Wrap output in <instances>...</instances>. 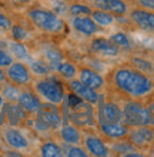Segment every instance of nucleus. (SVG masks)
Wrapping results in <instances>:
<instances>
[{"mask_svg":"<svg viewBox=\"0 0 154 157\" xmlns=\"http://www.w3.org/2000/svg\"><path fill=\"white\" fill-rule=\"evenodd\" d=\"M108 86L120 99H144L154 91V80L130 63H123L110 71Z\"/></svg>","mask_w":154,"mask_h":157,"instance_id":"nucleus-1","label":"nucleus"},{"mask_svg":"<svg viewBox=\"0 0 154 157\" xmlns=\"http://www.w3.org/2000/svg\"><path fill=\"white\" fill-rule=\"evenodd\" d=\"M121 110H123L121 121L129 127L150 124L148 110L141 99H121Z\"/></svg>","mask_w":154,"mask_h":157,"instance_id":"nucleus-2","label":"nucleus"},{"mask_svg":"<svg viewBox=\"0 0 154 157\" xmlns=\"http://www.w3.org/2000/svg\"><path fill=\"white\" fill-rule=\"evenodd\" d=\"M29 17L36 27L46 33H62L66 27L64 21L57 16V13L46 10V9H32L29 12Z\"/></svg>","mask_w":154,"mask_h":157,"instance_id":"nucleus-3","label":"nucleus"},{"mask_svg":"<svg viewBox=\"0 0 154 157\" xmlns=\"http://www.w3.org/2000/svg\"><path fill=\"white\" fill-rule=\"evenodd\" d=\"M97 106H99L97 113H96L97 124L121 121V119H123V110H121V104L118 101H116L114 99L103 100L100 97V101L97 103Z\"/></svg>","mask_w":154,"mask_h":157,"instance_id":"nucleus-4","label":"nucleus"},{"mask_svg":"<svg viewBox=\"0 0 154 157\" xmlns=\"http://www.w3.org/2000/svg\"><path fill=\"white\" fill-rule=\"evenodd\" d=\"M70 119L71 123L77 126L79 128H87V127H93L97 124L96 120V112L93 104L83 101L79 106H76L74 109L70 110Z\"/></svg>","mask_w":154,"mask_h":157,"instance_id":"nucleus-5","label":"nucleus"},{"mask_svg":"<svg viewBox=\"0 0 154 157\" xmlns=\"http://www.w3.org/2000/svg\"><path fill=\"white\" fill-rule=\"evenodd\" d=\"M84 149L88 151L90 156L94 157H108L111 154V150L106 144L103 136H99L97 133L93 132H83V139H81Z\"/></svg>","mask_w":154,"mask_h":157,"instance_id":"nucleus-6","label":"nucleus"},{"mask_svg":"<svg viewBox=\"0 0 154 157\" xmlns=\"http://www.w3.org/2000/svg\"><path fill=\"white\" fill-rule=\"evenodd\" d=\"M36 91L43 99L54 104H62L64 101V91L63 87L54 80H40L36 83Z\"/></svg>","mask_w":154,"mask_h":157,"instance_id":"nucleus-7","label":"nucleus"},{"mask_svg":"<svg viewBox=\"0 0 154 157\" xmlns=\"http://www.w3.org/2000/svg\"><path fill=\"white\" fill-rule=\"evenodd\" d=\"M134 147H147L151 143H154V128L151 124L146 126H137V127H130L129 134L126 137Z\"/></svg>","mask_w":154,"mask_h":157,"instance_id":"nucleus-8","label":"nucleus"},{"mask_svg":"<svg viewBox=\"0 0 154 157\" xmlns=\"http://www.w3.org/2000/svg\"><path fill=\"white\" fill-rule=\"evenodd\" d=\"M58 104H54V103H49L47 101L46 104H42L40 109H39V119L43 120L44 123L49 126L50 128H60L62 127V123H63V116L60 113V109L57 107Z\"/></svg>","mask_w":154,"mask_h":157,"instance_id":"nucleus-9","label":"nucleus"},{"mask_svg":"<svg viewBox=\"0 0 154 157\" xmlns=\"http://www.w3.org/2000/svg\"><path fill=\"white\" fill-rule=\"evenodd\" d=\"M129 17L141 30L148 32V33H154V12L137 6V7L129 10Z\"/></svg>","mask_w":154,"mask_h":157,"instance_id":"nucleus-10","label":"nucleus"},{"mask_svg":"<svg viewBox=\"0 0 154 157\" xmlns=\"http://www.w3.org/2000/svg\"><path fill=\"white\" fill-rule=\"evenodd\" d=\"M6 76H7L9 82L16 84V86H26L32 82V71H30V67H27L26 64L20 62L12 63L9 66L7 71H6Z\"/></svg>","mask_w":154,"mask_h":157,"instance_id":"nucleus-11","label":"nucleus"},{"mask_svg":"<svg viewBox=\"0 0 154 157\" xmlns=\"http://www.w3.org/2000/svg\"><path fill=\"white\" fill-rule=\"evenodd\" d=\"M69 89L70 91H73L74 94H77L79 97L87 101V103L93 104V106H97V103L100 101V97L101 96L99 94V91H96L94 89L88 87L87 84H84L83 82H80L79 78H71L69 80Z\"/></svg>","mask_w":154,"mask_h":157,"instance_id":"nucleus-12","label":"nucleus"},{"mask_svg":"<svg viewBox=\"0 0 154 157\" xmlns=\"http://www.w3.org/2000/svg\"><path fill=\"white\" fill-rule=\"evenodd\" d=\"M99 133L104 137V140H118V139H126L129 134L130 127L126 126L123 121H116V123H99Z\"/></svg>","mask_w":154,"mask_h":157,"instance_id":"nucleus-13","label":"nucleus"},{"mask_svg":"<svg viewBox=\"0 0 154 157\" xmlns=\"http://www.w3.org/2000/svg\"><path fill=\"white\" fill-rule=\"evenodd\" d=\"M77 76H79L80 82H83L84 84H87L88 87L94 89L96 91H100L106 87V78L94 69H90L86 66L80 67L77 71Z\"/></svg>","mask_w":154,"mask_h":157,"instance_id":"nucleus-14","label":"nucleus"},{"mask_svg":"<svg viewBox=\"0 0 154 157\" xmlns=\"http://www.w3.org/2000/svg\"><path fill=\"white\" fill-rule=\"evenodd\" d=\"M90 50L96 54H104V56H118L121 50L117 47L116 44H113L110 39L104 37H97L93 39L90 43Z\"/></svg>","mask_w":154,"mask_h":157,"instance_id":"nucleus-15","label":"nucleus"},{"mask_svg":"<svg viewBox=\"0 0 154 157\" xmlns=\"http://www.w3.org/2000/svg\"><path fill=\"white\" fill-rule=\"evenodd\" d=\"M73 27L84 36H93L99 32V25L92 19V16L73 17Z\"/></svg>","mask_w":154,"mask_h":157,"instance_id":"nucleus-16","label":"nucleus"},{"mask_svg":"<svg viewBox=\"0 0 154 157\" xmlns=\"http://www.w3.org/2000/svg\"><path fill=\"white\" fill-rule=\"evenodd\" d=\"M97 6L114 16H126L130 10L126 0H103L101 3H97Z\"/></svg>","mask_w":154,"mask_h":157,"instance_id":"nucleus-17","label":"nucleus"},{"mask_svg":"<svg viewBox=\"0 0 154 157\" xmlns=\"http://www.w3.org/2000/svg\"><path fill=\"white\" fill-rule=\"evenodd\" d=\"M17 103L20 104L27 113H37L40 106H42V101H40L37 96L34 94L33 91H27V90L20 91Z\"/></svg>","mask_w":154,"mask_h":157,"instance_id":"nucleus-18","label":"nucleus"},{"mask_svg":"<svg viewBox=\"0 0 154 157\" xmlns=\"http://www.w3.org/2000/svg\"><path fill=\"white\" fill-rule=\"evenodd\" d=\"M60 137L67 144H80L83 139V133L74 124H63L60 127Z\"/></svg>","mask_w":154,"mask_h":157,"instance_id":"nucleus-19","label":"nucleus"},{"mask_svg":"<svg viewBox=\"0 0 154 157\" xmlns=\"http://www.w3.org/2000/svg\"><path fill=\"white\" fill-rule=\"evenodd\" d=\"M4 139L7 141L9 146H12L13 149H26L27 147V140H26V137L21 134L17 128H7L6 132H4Z\"/></svg>","mask_w":154,"mask_h":157,"instance_id":"nucleus-20","label":"nucleus"},{"mask_svg":"<svg viewBox=\"0 0 154 157\" xmlns=\"http://www.w3.org/2000/svg\"><path fill=\"white\" fill-rule=\"evenodd\" d=\"M90 16H92V19L96 21L97 25L103 26V27L111 26L113 23L116 21V16L111 14V13L106 12V10H103V9H93V12Z\"/></svg>","mask_w":154,"mask_h":157,"instance_id":"nucleus-21","label":"nucleus"},{"mask_svg":"<svg viewBox=\"0 0 154 157\" xmlns=\"http://www.w3.org/2000/svg\"><path fill=\"white\" fill-rule=\"evenodd\" d=\"M130 64L133 67H136L137 70H140L141 73L144 75L150 76L154 73V64L150 62V60H147V59H143L140 56H133V57H130Z\"/></svg>","mask_w":154,"mask_h":157,"instance_id":"nucleus-22","label":"nucleus"},{"mask_svg":"<svg viewBox=\"0 0 154 157\" xmlns=\"http://www.w3.org/2000/svg\"><path fill=\"white\" fill-rule=\"evenodd\" d=\"M56 70L58 71V75L62 76V77H64L66 80H71V78H74L76 76H77L79 69H77L73 63L64 62V60H63L62 63H58V64H57Z\"/></svg>","mask_w":154,"mask_h":157,"instance_id":"nucleus-23","label":"nucleus"},{"mask_svg":"<svg viewBox=\"0 0 154 157\" xmlns=\"http://www.w3.org/2000/svg\"><path fill=\"white\" fill-rule=\"evenodd\" d=\"M69 14L73 17H79V16H90L93 12V7H90L88 4L84 3H71L69 6Z\"/></svg>","mask_w":154,"mask_h":157,"instance_id":"nucleus-24","label":"nucleus"},{"mask_svg":"<svg viewBox=\"0 0 154 157\" xmlns=\"http://www.w3.org/2000/svg\"><path fill=\"white\" fill-rule=\"evenodd\" d=\"M40 153L43 157H60L63 156V150L54 141H46V143H43Z\"/></svg>","mask_w":154,"mask_h":157,"instance_id":"nucleus-25","label":"nucleus"},{"mask_svg":"<svg viewBox=\"0 0 154 157\" xmlns=\"http://www.w3.org/2000/svg\"><path fill=\"white\" fill-rule=\"evenodd\" d=\"M110 41H111L113 44H116L120 50L131 49V41H130V39L127 37L124 33H121V32H117V33L111 34V36H110Z\"/></svg>","mask_w":154,"mask_h":157,"instance_id":"nucleus-26","label":"nucleus"},{"mask_svg":"<svg viewBox=\"0 0 154 157\" xmlns=\"http://www.w3.org/2000/svg\"><path fill=\"white\" fill-rule=\"evenodd\" d=\"M44 57H46V60L49 63H50L51 67H57L58 63L63 62V54L60 50L54 49V47H47L46 50H44Z\"/></svg>","mask_w":154,"mask_h":157,"instance_id":"nucleus-27","label":"nucleus"},{"mask_svg":"<svg viewBox=\"0 0 154 157\" xmlns=\"http://www.w3.org/2000/svg\"><path fill=\"white\" fill-rule=\"evenodd\" d=\"M2 96H3L6 100H9L10 103H16L17 100H19V96H20V91H19V89H17L16 84H6V86L3 87V93H2Z\"/></svg>","mask_w":154,"mask_h":157,"instance_id":"nucleus-28","label":"nucleus"},{"mask_svg":"<svg viewBox=\"0 0 154 157\" xmlns=\"http://www.w3.org/2000/svg\"><path fill=\"white\" fill-rule=\"evenodd\" d=\"M30 71L37 76H47L50 70H49L46 63L39 62V60H33V62H30Z\"/></svg>","mask_w":154,"mask_h":157,"instance_id":"nucleus-29","label":"nucleus"},{"mask_svg":"<svg viewBox=\"0 0 154 157\" xmlns=\"http://www.w3.org/2000/svg\"><path fill=\"white\" fill-rule=\"evenodd\" d=\"M10 49H12L13 54H14L17 59H27L29 57V50H27V47H26L21 41H14V43H12Z\"/></svg>","mask_w":154,"mask_h":157,"instance_id":"nucleus-30","label":"nucleus"},{"mask_svg":"<svg viewBox=\"0 0 154 157\" xmlns=\"http://www.w3.org/2000/svg\"><path fill=\"white\" fill-rule=\"evenodd\" d=\"M67 156L69 157H87L90 154H88V151L84 147H79V144H71V147L67 150Z\"/></svg>","mask_w":154,"mask_h":157,"instance_id":"nucleus-31","label":"nucleus"},{"mask_svg":"<svg viewBox=\"0 0 154 157\" xmlns=\"http://www.w3.org/2000/svg\"><path fill=\"white\" fill-rule=\"evenodd\" d=\"M10 30H12V36H13V39L16 41H23L26 37H27V32H26L21 26H19V25H14V26H12L10 27Z\"/></svg>","mask_w":154,"mask_h":157,"instance_id":"nucleus-32","label":"nucleus"},{"mask_svg":"<svg viewBox=\"0 0 154 157\" xmlns=\"http://www.w3.org/2000/svg\"><path fill=\"white\" fill-rule=\"evenodd\" d=\"M13 63V59L9 53L0 49V67H9Z\"/></svg>","mask_w":154,"mask_h":157,"instance_id":"nucleus-33","label":"nucleus"},{"mask_svg":"<svg viewBox=\"0 0 154 157\" xmlns=\"http://www.w3.org/2000/svg\"><path fill=\"white\" fill-rule=\"evenodd\" d=\"M136 3H137L138 7L154 12V0H136Z\"/></svg>","mask_w":154,"mask_h":157,"instance_id":"nucleus-34","label":"nucleus"},{"mask_svg":"<svg viewBox=\"0 0 154 157\" xmlns=\"http://www.w3.org/2000/svg\"><path fill=\"white\" fill-rule=\"evenodd\" d=\"M0 27L2 29H10L12 27V21L7 16H4L3 13H0Z\"/></svg>","mask_w":154,"mask_h":157,"instance_id":"nucleus-35","label":"nucleus"},{"mask_svg":"<svg viewBox=\"0 0 154 157\" xmlns=\"http://www.w3.org/2000/svg\"><path fill=\"white\" fill-rule=\"evenodd\" d=\"M146 106H147V110H148V119H150V124H151V126H154V100L148 101Z\"/></svg>","mask_w":154,"mask_h":157,"instance_id":"nucleus-36","label":"nucleus"},{"mask_svg":"<svg viewBox=\"0 0 154 157\" xmlns=\"http://www.w3.org/2000/svg\"><path fill=\"white\" fill-rule=\"evenodd\" d=\"M6 78H7V76H6V71H3V69L0 67V83L4 82Z\"/></svg>","mask_w":154,"mask_h":157,"instance_id":"nucleus-37","label":"nucleus"},{"mask_svg":"<svg viewBox=\"0 0 154 157\" xmlns=\"http://www.w3.org/2000/svg\"><path fill=\"white\" fill-rule=\"evenodd\" d=\"M0 106H3V96H2V93H0Z\"/></svg>","mask_w":154,"mask_h":157,"instance_id":"nucleus-38","label":"nucleus"},{"mask_svg":"<svg viewBox=\"0 0 154 157\" xmlns=\"http://www.w3.org/2000/svg\"><path fill=\"white\" fill-rule=\"evenodd\" d=\"M17 2H20V3H29L30 0H17Z\"/></svg>","mask_w":154,"mask_h":157,"instance_id":"nucleus-39","label":"nucleus"},{"mask_svg":"<svg viewBox=\"0 0 154 157\" xmlns=\"http://www.w3.org/2000/svg\"><path fill=\"white\" fill-rule=\"evenodd\" d=\"M93 2H94V3L97 4V3H101V2H103V0H93Z\"/></svg>","mask_w":154,"mask_h":157,"instance_id":"nucleus-40","label":"nucleus"}]
</instances>
